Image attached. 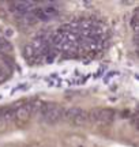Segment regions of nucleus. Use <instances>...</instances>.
I'll use <instances>...</instances> for the list:
<instances>
[{"mask_svg": "<svg viewBox=\"0 0 139 147\" xmlns=\"http://www.w3.org/2000/svg\"><path fill=\"white\" fill-rule=\"evenodd\" d=\"M89 115V121L91 124H94L97 127H108L109 124H112V121L115 120V110L107 109V108H97L93 109Z\"/></svg>", "mask_w": 139, "mask_h": 147, "instance_id": "nucleus-1", "label": "nucleus"}, {"mask_svg": "<svg viewBox=\"0 0 139 147\" xmlns=\"http://www.w3.org/2000/svg\"><path fill=\"white\" fill-rule=\"evenodd\" d=\"M63 116H64V109L60 105L45 104L43 108V112L40 113V119L48 125H55L60 120H63Z\"/></svg>", "mask_w": 139, "mask_h": 147, "instance_id": "nucleus-2", "label": "nucleus"}, {"mask_svg": "<svg viewBox=\"0 0 139 147\" xmlns=\"http://www.w3.org/2000/svg\"><path fill=\"white\" fill-rule=\"evenodd\" d=\"M63 119H65L71 125L82 127L85 124H87L89 115H87V112L85 109H82L79 106H72V108H68L67 110H64Z\"/></svg>", "mask_w": 139, "mask_h": 147, "instance_id": "nucleus-3", "label": "nucleus"}, {"mask_svg": "<svg viewBox=\"0 0 139 147\" xmlns=\"http://www.w3.org/2000/svg\"><path fill=\"white\" fill-rule=\"evenodd\" d=\"M14 109V120L19 124H25L32 119L30 115V109H29V104L23 105V104H15L12 106Z\"/></svg>", "mask_w": 139, "mask_h": 147, "instance_id": "nucleus-4", "label": "nucleus"}, {"mask_svg": "<svg viewBox=\"0 0 139 147\" xmlns=\"http://www.w3.org/2000/svg\"><path fill=\"white\" fill-rule=\"evenodd\" d=\"M23 56H25V59H26L29 63H34L37 60H41L40 56H38V53L33 49L32 45H26V47L23 48Z\"/></svg>", "mask_w": 139, "mask_h": 147, "instance_id": "nucleus-5", "label": "nucleus"}, {"mask_svg": "<svg viewBox=\"0 0 139 147\" xmlns=\"http://www.w3.org/2000/svg\"><path fill=\"white\" fill-rule=\"evenodd\" d=\"M45 105V102L41 101H33L29 104V109H30V115L32 116H40V113L43 112V108Z\"/></svg>", "mask_w": 139, "mask_h": 147, "instance_id": "nucleus-6", "label": "nucleus"}, {"mask_svg": "<svg viewBox=\"0 0 139 147\" xmlns=\"http://www.w3.org/2000/svg\"><path fill=\"white\" fill-rule=\"evenodd\" d=\"M0 116L3 117V120H4L7 124L11 123V121H14V109H12V106L0 109Z\"/></svg>", "mask_w": 139, "mask_h": 147, "instance_id": "nucleus-7", "label": "nucleus"}, {"mask_svg": "<svg viewBox=\"0 0 139 147\" xmlns=\"http://www.w3.org/2000/svg\"><path fill=\"white\" fill-rule=\"evenodd\" d=\"M7 75H8V71H5L4 68L0 67V82L5 80V79H7Z\"/></svg>", "mask_w": 139, "mask_h": 147, "instance_id": "nucleus-8", "label": "nucleus"}, {"mask_svg": "<svg viewBox=\"0 0 139 147\" xmlns=\"http://www.w3.org/2000/svg\"><path fill=\"white\" fill-rule=\"evenodd\" d=\"M5 128H7V123H5V121L3 120V117L0 116V132H1V131H4Z\"/></svg>", "mask_w": 139, "mask_h": 147, "instance_id": "nucleus-9", "label": "nucleus"}]
</instances>
